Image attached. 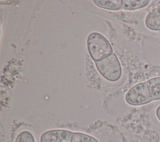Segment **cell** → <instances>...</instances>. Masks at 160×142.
<instances>
[{"label":"cell","instance_id":"cell-1","mask_svg":"<svg viewBox=\"0 0 160 142\" xmlns=\"http://www.w3.org/2000/svg\"><path fill=\"white\" fill-rule=\"evenodd\" d=\"M89 54L94 62L101 61L112 54V48L108 40L101 33L92 32L87 38Z\"/></svg>","mask_w":160,"mask_h":142},{"label":"cell","instance_id":"cell-2","mask_svg":"<svg viewBox=\"0 0 160 142\" xmlns=\"http://www.w3.org/2000/svg\"><path fill=\"white\" fill-rule=\"evenodd\" d=\"M95 64L100 74L109 81H116L121 76V66L114 53L101 61L95 62Z\"/></svg>","mask_w":160,"mask_h":142},{"label":"cell","instance_id":"cell-3","mask_svg":"<svg viewBox=\"0 0 160 142\" xmlns=\"http://www.w3.org/2000/svg\"><path fill=\"white\" fill-rule=\"evenodd\" d=\"M125 100L132 106H141L153 101L146 82L138 83L130 88L125 96Z\"/></svg>","mask_w":160,"mask_h":142},{"label":"cell","instance_id":"cell-4","mask_svg":"<svg viewBox=\"0 0 160 142\" xmlns=\"http://www.w3.org/2000/svg\"><path fill=\"white\" fill-rule=\"evenodd\" d=\"M73 132L62 129L48 130L40 137V142H71Z\"/></svg>","mask_w":160,"mask_h":142},{"label":"cell","instance_id":"cell-5","mask_svg":"<svg viewBox=\"0 0 160 142\" xmlns=\"http://www.w3.org/2000/svg\"><path fill=\"white\" fill-rule=\"evenodd\" d=\"M146 26L152 31H160V5L153 9L146 16Z\"/></svg>","mask_w":160,"mask_h":142},{"label":"cell","instance_id":"cell-6","mask_svg":"<svg viewBox=\"0 0 160 142\" xmlns=\"http://www.w3.org/2000/svg\"><path fill=\"white\" fill-rule=\"evenodd\" d=\"M93 3L100 8L116 11L122 9V0H94Z\"/></svg>","mask_w":160,"mask_h":142},{"label":"cell","instance_id":"cell-7","mask_svg":"<svg viewBox=\"0 0 160 142\" xmlns=\"http://www.w3.org/2000/svg\"><path fill=\"white\" fill-rule=\"evenodd\" d=\"M152 100L160 99V76L154 77L146 81Z\"/></svg>","mask_w":160,"mask_h":142},{"label":"cell","instance_id":"cell-8","mask_svg":"<svg viewBox=\"0 0 160 142\" xmlns=\"http://www.w3.org/2000/svg\"><path fill=\"white\" fill-rule=\"evenodd\" d=\"M149 3V0H122V9L126 10L139 9L146 7Z\"/></svg>","mask_w":160,"mask_h":142},{"label":"cell","instance_id":"cell-9","mask_svg":"<svg viewBox=\"0 0 160 142\" xmlns=\"http://www.w3.org/2000/svg\"><path fill=\"white\" fill-rule=\"evenodd\" d=\"M71 142H99L98 139L88 134L73 132Z\"/></svg>","mask_w":160,"mask_h":142},{"label":"cell","instance_id":"cell-10","mask_svg":"<svg viewBox=\"0 0 160 142\" xmlns=\"http://www.w3.org/2000/svg\"><path fill=\"white\" fill-rule=\"evenodd\" d=\"M14 142H35V139L30 131L24 130L18 134Z\"/></svg>","mask_w":160,"mask_h":142},{"label":"cell","instance_id":"cell-11","mask_svg":"<svg viewBox=\"0 0 160 142\" xmlns=\"http://www.w3.org/2000/svg\"><path fill=\"white\" fill-rule=\"evenodd\" d=\"M156 116L158 118V119L160 121V105L156 108Z\"/></svg>","mask_w":160,"mask_h":142}]
</instances>
